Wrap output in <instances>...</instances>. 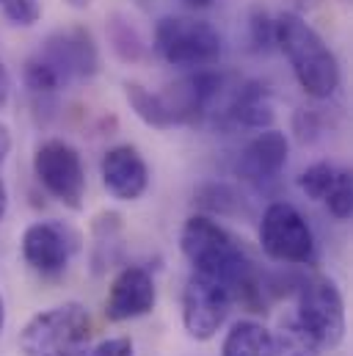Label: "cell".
I'll return each instance as SVG.
<instances>
[{
    "label": "cell",
    "mask_w": 353,
    "mask_h": 356,
    "mask_svg": "<svg viewBox=\"0 0 353 356\" xmlns=\"http://www.w3.org/2000/svg\"><path fill=\"white\" fill-rule=\"evenodd\" d=\"M179 249L196 273L224 282L232 293V301H240L249 307V312H263L265 282L257 273V266L235 241V235L210 213H196L185 221Z\"/></svg>",
    "instance_id": "1"
},
{
    "label": "cell",
    "mask_w": 353,
    "mask_h": 356,
    "mask_svg": "<svg viewBox=\"0 0 353 356\" xmlns=\"http://www.w3.org/2000/svg\"><path fill=\"white\" fill-rule=\"evenodd\" d=\"M276 47L284 53L298 86L312 99H331L340 83V61L326 39L295 11L276 17Z\"/></svg>",
    "instance_id": "2"
},
{
    "label": "cell",
    "mask_w": 353,
    "mask_h": 356,
    "mask_svg": "<svg viewBox=\"0 0 353 356\" xmlns=\"http://www.w3.org/2000/svg\"><path fill=\"white\" fill-rule=\"evenodd\" d=\"M91 315L83 304L67 301L33 315L19 332L25 356H86L91 348Z\"/></svg>",
    "instance_id": "3"
},
{
    "label": "cell",
    "mask_w": 353,
    "mask_h": 356,
    "mask_svg": "<svg viewBox=\"0 0 353 356\" xmlns=\"http://www.w3.org/2000/svg\"><path fill=\"white\" fill-rule=\"evenodd\" d=\"M155 53L176 70H210L224 56L221 33L207 22L185 14H166L155 25Z\"/></svg>",
    "instance_id": "4"
},
{
    "label": "cell",
    "mask_w": 353,
    "mask_h": 356,
    "mask_svg": "<svg viewBox=\"0 0 353 356\" xmlns=\"http://www.w3.org/2000/svg\"><path fill=\"white\" fill-rule=\"evenodd\" d=\"M260 246L281 266H315L318 241L309 221L290 202H270L260 218Z\"/></svg>",
    "instance_id": "5"
},
{
    "label": "cell",
    "mask_w": 353,
    "mask_h": 356,
    "mask_svg": "<svg viewBox=\"0 0 353 356\" xmlns=\"http://www.w3.org/2000/svg\"><path fill=\"white\" fill-rule=\"evenodd\" d=\"M295 321L320 348H337L345 340V298L334 279L309 276L298 284Z\"/></svg>",
    "instance_id": "6"
},
{
    "label": "cell",
    "mask_w": 353,
    "mask_h": 356,
    "mask_svg": "<svg viewBox=\"0 0 353 356\" xmlns=\"http://www.w3.org/2000/svg\"><path fill=\"white\" fill-rule=\"evenodd\" d=\"M33 175L39 185L64 207L83 210L86 199V166L81 152L64 138H47L33 152Z\"/></svg>",
    "instance_id": "7"
},
{
    "label": "cell",
    "mask_w": 353,
    "mask_h": 356,
    "mask_svg": "<svg viewBox=\"0 0 353 356\" xmlns=\"http://www.w3.org/2000/svg\"><path fill=\"white\" fill-rule=\"evenodd\" d=\"M232 309V293L224 282L190 273L182 290V326L190 340L207 343L218 334V329L227 323V315Z\"/></svg>",
    "instance_id": "8"
},
{
    "label": "cell",
    "mask_w": 353,
    "mask_h": 356,
    "mask_svg": "<svg viewBox=\"0 0 353 356\" xmlns=\"http://www.w3.org/2000/svg\"><path fill=\"white\" fill-rule=\"evenodd\" d=\"M36 56L58 75V81H61L64 89L69 83L91 81L99 72V47L94 42L91 31L83 28V25L53 31L42 42V47L36 50Z\"/></svg>",
    "instance_id": "9"
},
{
    "label": "cell",
    "mask_w": 353,
    "mask_h": 356,
    "mask_svg": "<svg viewBox=\"0 0 353 356\" xmlns=\"http://www.w3.org/2000/svg\"><path fill=\"white\" fill-rule=\"evenodd\" d=\"M81 252V235L64 221H33L22 232V260L42 279L61 276Z\"/></svg>",
    "instance_id": "10"
},
{
    "label": "cell",
    "mask_w": 353,
    "mask_h": 356,
    "mask_svg": "<svg viewBox=\"0 0 353 356\" xmlns=\"http://www.w3.org/2000/svg\"><path fill=\"white\" fill-rule=\"evenodd\" d=\"M158 304V287L147 268L124 266L110 282L108 298H105V318L110 323H124L144 318Z\"/></svg>",
    "instance_id": "11"
},
{
    "label": "cell",
    "mask_w": 353,
    "mask_h": 356,
    "mask_svg": "<svg viewBox=\"0 0 353 356\" xmlns=\"http://www.w3.org/2000/svg\"><path fill=\"white\" fill-rule=\"evenodd\" d=\"M99 177L105 191L119 202H136L149 188V166L138 147L119 144L110 147L99 161Z\"/></svg>",
    "instance_id": "12"
},
{
    "label": "cell",
    "mask_w": 353,
    "mask_h": 356,
    "mask_svg": "<svg viewBox=\"0 0 353 356\" xmlns=\"http://www.w3.org/2000/svg\"><path fill=\"white\" fill-rule=\"evenodd\" d=\"M287 155H290L287 136L276 127H265L243 147V152L238 158V175L254 185L273 182L284 172Z\"/></svg>",
    "instance_id": "13"
},
{
    "label": "cell",
    "mask_w": 353,
    "mask_h": 356,
    "mask_svg": "<svg viewBox=\"0 0 353 356\" xmlns=\"http://www.w3.org/2000/svg\"><path fill=\"white\" fill-rule=\"evenodd\" d=\"M224 116L246 130H265L273 127L276 119V102L273 91L265 86L263 81H246L224 99Z\"/></svg>",
    "instance_id": "14"
},
{
    "label": "cell",
    "mask_w": 353,
    "mask_h": 356,
    "mask_svg": "<svg viewBox=\"0 0 353 356\" xmlns=\"http://www.w3.org/2000/svg\"><path fill=\"white\" fill-rule=\"evenodd\" d=\"M105 33H108V44H110L113 56L122 64H141L149 56V44L130 14L113 11L105 22Z\"/></svg>",
    "instance_id": "15"
},
{
    "label": "cell",
    "mask_w": 353,
    "mask_h": 356,
    "mask_svg": "<svg viewBox=\"0 0 353 356\" xmlns=\"http://www.w3.org/2000/svg\"><path fill=\"white\" fill-rule=\"evenodd\" d=\"M221 356H273V334L257 321H238L224 337Z\"/></svg>",
    "instance_id": "16"
},
{
    "label": "cell",
    "mask_w": 353,
    "mask_h": 356,
    "mask_svg": "<svg viewBox=\"0 0 353 356\" xmlns=\"http://www.w3.org/2000/svg\"><path fill=\"white\" fill-rule=\"evenodd\" d=\"M124 97H127L130 108L136 111V116H138L144 124H149V127H155V130H169V127H174V119H172V113H169L166 99H163L161 91H149L147 86H141V83H136V81H127V83H124Z\"/></svg>",
    "instance_id": "17"
},
{
    "label": "cell",
    "mask_w": 353,
    "mask_h": 356,
    "mask_svg": "<svg viewBox=\"0 0 353 356\" xmlns=\"http://www.w3.org/2000/svg\"><path fill=\"white\" fill-rule=\"evenodd\" d=\"M91 235H94L91 263H94L97 273H102L113 263V246L122 238V216L119 213H99L91 224Z\"/></svg>",
    "instance_id": "18"
},
{
    "label": "cell",
    "mask_w": 353,
    "mask_h": 356,
    "mask_svg": "<svg viewBox=\"0 0 353 356\" xmlns=\"http://www.w3.org/2000/svg\"><path fill=\"white\" fill-rule=\"evenodd\" d=\"M320 351L323 348L312 340L309 332H304L295 318L284 321L273 334V356H320Z\"/></svg>",
    "instance_id": "19"
},
{
    "label": "cell",
    "mask_w": 353,
    "mask_h": 356,
    "mask_svg": "<svg viewBox=\"0 0 353 356\" xmlns=\"http://www.w3.org/2000/svg\"><path fill=\"white\" fill-rule=\"evenodd\" d=\"M196 202L207 210V213H218V216H235L240 210V196L235 188L224 185V182H207L199 188Z\"/></svg>",
    "instance_id": "20"
},
{
    "label": "cell",
    "mask_w": 353,
    "mask_h": 356,
    "mask_svg": "<svg viewBox=\"0 0 353 356\" xmlns=\"http://www.w3.org/2000/svg\"><path fill=\"white\" fill-rule=\"evenodd\" d=\"M337 175H340V169H337L334 163H329V161L312 163L309 169H304V172H301V177H298V188H301L312 202H323V199H326V193L331 191V185H334Z\"/></svg>",
    "instance_id": "21"
},
{
    "label": "cell",
    "mask_w": 353,
    "mask_h": 356,
    "mask_svg": "<svg viewBox=\"0 0 353 356\" xmlns=\"http://www.w3.org/2000/svg\"><path fill=\"white\" fill-rule=\"evenodd\" d=\"M326 207L337 221H348L353 213V177L348 169H340V175L334 179L331 191L326 193Z\"/></svg>",
    "instance_id": "22"
},
{
    "label": "cell",
    "mask_w": 353,
    "mask_h": 356,
    "mask_svg": "<svg viewBox=\"0 0 353 356\" xmlns=\"http://www.w3.org/2000/svg\"><path fill=\"white\" fill-rule=\"evenodd\" d=\"M249 44L254 53H268L276 47V17L265 8H254L249 17Z\"/></svg>",
    "instance_id": "23"
},
{
    "label": "cell",
    "mask_w": 353,
    "mask_h": 356,
    "mask_svg": "<svg viewBox=\"0 0 353 356\" xmlns=\"http://www.w3.org/2000/svg\"><path fill=\"white\" fill-rule=\"evenodd\" d=\"M0 14L17 28H33L42 19L39 0H0Z\"/></svg>",
    "instance_id": "24"
},
{
    "label": "cell",
    "mask_w": 353,
    "mask_h": 356,
    "mask_svg": "<svg viewBox=\"0 0 353 356\" xmlns=\"http://www.w3.org/2000/svg\"><path fill=\"white\" fill-rule=\"evenodd\" d=\"M86 356H136V348H133L130 337H110V340H102L99 346L88 348Z\"/></svg>",
    "instance_id": "25"
},
{
    "label": "cell",
    "mask_w": 353,
    "mask_h": 356,
    "mask_svg": "<svg viewBox=\"0 0 353 356\" xmlns=\"http://www.w3.org/2000/svg\"><path fill=\"white\" fill-rule=\"evenodd\" d=\"M8 97H11V75H8L6 64L0 61V111L8 105Z\"/></svg>",
    "instance_id": "26"
},
{
    "label": "cell",
    "mask_w": 353,
    "mask_h": 356,
    "mask_svg": "<svg viewBox=\"0 0 353 356\" xmlns=\"http://www.w3.org/2000/svg\"><path fill=\"white\" fill-rule=\"evenodd\" d=\"M8 152H11V130L6 124H0V166L8 158Z\"/></svg>",
    "instance_id": "27"
},
{
    "label": "cell",
    "mask_w": 353,
    "mask_h": 356,
    "mask_svg": "<svg viewBox=\"0 0 353 356\" xmlns=\"http://www.w3.org/2000/svg\"><path fill=\"white\" fill-rule=\"evenodd\" d=\"M290 3H293L295 14H298V11H312V8H318L323 0H290Z\"/></svg>",
    "instance_id": "28"
},
{
    "label": "cell",
    "mask_w": 353,
    "mask_h": 356,
    "mask_svg": "<svg viewBox=\"0 0 353 356\" xmlns=\"http://www.w3.org/2000/svg\"><path fill=\"white\" fill-rule=\"evenodd\" d=\"M6 210H8V191H6V185L0 179V221L6 218Z\"/></svg>",
    "instance_id": "29"
},
{
    "label": "cell",
    "mask_w": 353,
    "mask_h": 356,
    "mask_svg": "<svg viewBox=\"0 0 353 356\" xmlns=\"http://www.w3.org/2000/svg\"><path fill=\"white\" fill-rule=\"evenodd\" d=\"M188 8H210L213 6V0H182Z\"/></svg>",
    "instance_id": "30"
},
{
    "label": "cell",
    "mask_w": 353,
    "mask_h": 356,
    "mask_svg": "<svg viewBox=\"0 0 353 356\" xmlns=\"http://www.w3.org/2000/svg\"><path fill=\"white\" fill-rule=\"evenodd\" d=\"M64 3H67L69 8H88L94 0H64Z\"/></svg>",
    "instance_id": "31"
},
{
    "label": "cell",
    "mask_w": 353,
    "mask_h": 356,
    "mask_svg": "<svg viewBox=\"0 0 353 356\" xmlns=\"http://www.w3.org/2000/svg\"><path fill=\"white\" fill-rule=\"evenodd\" d=\"M3 326H6V301L0 296V334H3Z\"/></svg>",
    "instance_id": "32"
}]
</instances>
